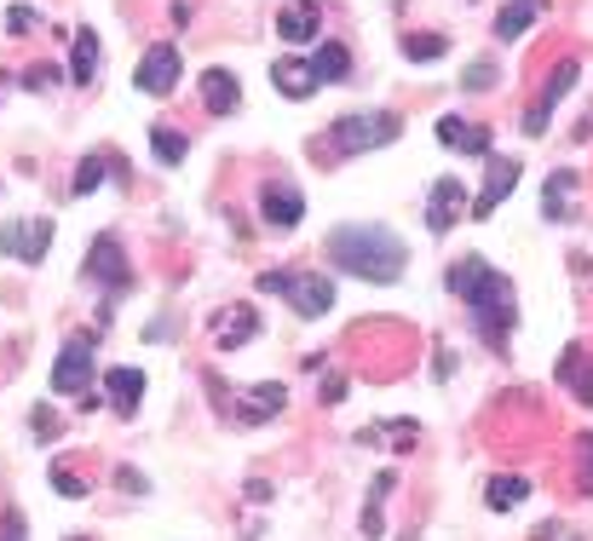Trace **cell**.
<instances>
[{
  "label": "cell",
  "instance_id": "32",
  "mask_svg": "<svg viewBox=\"0 0 593 541\" xmlns=\"http://www.w3.org/2000/svg\"><path fill=\"white\" fill-rule=\"evenodd\" d=\"M52 484H58V495H70V501L87 495V484H81V478H75L70 467H52Z\"/></svg>",
  "mask_w": 593,
  "mask_h": 541
},
{
  "label": "cell",
  "instance_id": "27",
  "mask_svg": "<svg viewBox=\"0 0 593 541\" xmlns=\"http://www.w3.org/2000/svg\"><path fill=\"white\" fill-rule=\"evenodd\" d=\"M150 150H156V162H185V133H173V127H156L150 133Z\"/></svg>",
  "mask_w": 593,
  "mask_h": 541
},
{
  "label": "cell",
  "instance_id": "26",
  "mask_svg": "<svg viewBox=\"0 0 593 541\" xmlns=\"http://www.w3.org/2000/svg\"><path fill=\"white\" fill-rule=\"evenodd\" d=\"M403 58H415V64H433V58H444L449 52V41H444V35H403Z\"/></svg>",
  "mask_w": 593,
  "mask_h": 541
},
{
  "label": "cell",
  "instance_id": "33",
  "mask_svg": "<svg viewBox=\"0 0 593 541\" xmlns=\"http://www.w3.org/2000/svg\"><path fill=\"white\" fill-rule=\"evenodd\" d=\"M317 397H323V404H346V374H323Z\"/></svg>",
  "mask_w": 593,
  "mask_h": 541
},
{
  "label": "cell",
  "instance_id": "9",
  "mask_svg": "<svg viewBox=\"0 0 593 541\" xmlns=\"http://www.w3.org/2000/svg\"><path fill=\"white\" fill-rule=\"evenodd\" d=\"M259 219L271 231H294L305 219V196L289 185V179H265V185H259Z\"/></svg>",
  "mask_w": 593,
  "mask_h": 541
},
{
  "label": "cell",
  "instance_id": "2",
  "mask_svg": "<svg viewBox=\"0 0 593 541\" xmlns=\"http://www.w3.org/2000/svg\"><path fill=\"white\" fill-rule=\"evenodd\" d=\"M323 254H329L346 276H363V283H398L403 259H409L403 236L392 225H380V219H358V225L329 231Z\"/></svg>",
  "mask_w": 593,
  "mask_h": 541
},
{
  "label": "cell",
  "instance_id": "31",
  "mask_svg": "<svg viewBox=\"0 0 593 541\" xmlns=\"http://www.w3.org/2000/svg\"><path fill=\"white\" fill-rule=\"evenodd\" d=\"M105 185V162H98V156H87V162H81V173H75V196H87V190H98Z\"/></svg>",
  "mask_w": 593,
  "mask_h": 541
},
{
  "label": "cell",
  "instance_id": "20",
  "mask_svg": "<svg viewBox=\"0 0 593 541\" xmlns=\"http://www.w3.org/2000/svg\"><path fill=\"white\" fill-rule=\"evenodd\" d=\"M570 196H577V168H554V179H547L542 190V219H570Z\"/></svg>",
  "mask_w": 593,
  "mask_h": 541
},
{
  "label": "cell",
  "instance_id": "37",
  "mask_svg": "<svg viewBox=\"0 0 593 541\" xmlns=\"http://www.w3.org/2000/svg\"><path fill=\"white\" fill-rule=\"evenodd\" d=\"M29 420H35V432H40V438H58V415H52V409H35Z\"/></svg>",
  "mask_w": 593,
  "mask_h": 541
},
{
  "label": "cell",
  "instance_id": "14",
  "mask_svg": "<svg viewBox=\"0 0 593 541\" xmlns=\"http://www.w3.org/2000/svg\"><path fill=\"white\" fill-rule=\"evenodd\" d=\"M323 29V7H317V0H294V7H282L277 12V35H282V41H312V35Z\"/></svg>",
  "mask_w": 593,
  "mask_h": 541
},
{
  "label": "cell",
  "instance_id": "13",
  "mask_svg": "<svg viewBox=\"0 0 593 541\" xmlns=\"http://www.w3.org/2000/svg\"><path fill=\"white\" fill-rule=\"evenodd\" d=\"M438 145L461 150V156H489V127L461 122V115H444V122H438Z\"/></svg>",
  "mask_w": 593,
  "mask_h": 541
},
{
  "label": "cell",
  "instance_id": "12",
  "mask_svg": "<svg viewBox=\"0 0 593 541\" xmlns=\"http://www.w3.org/2000/svg\"><path fill=\"white\" fill-rule=\"evenodd\" d=\"M133 82H138V93L168 98V93H173V82H179V47H168V41L150 47L145 58H138V75H133Z\"/></svg>",
  "mask_w": 593,
  "mask_h": 541
},
{
  "label": "cell",
  "instance_id": "28",
  "mask_svg": "<svg viewBox=\"0 0 593 541\" xmlns=\"http://www.w3.org/2000/svg\"><path fill=\"white\" fill-rule=\"evenodd\" d=\"M392 495V472H380L375 478V490H370V507H363V536H380V501Z\"/></svg>",
  "mask_w": 593,
  "mask_h": 541
},
{
  "label": "cell",
  "instance_id": "5",
  "mask_svg": "<svg viewBox=\"0 0 593 541\" xmlns=\"http://www.w3.org/2000/svg\"><path fill=\"white\" fill-rule=\"evenodd\" d=\"M52 248V219H7L0 225V254L24 259V266H40Z\"/></svg>",
  "mask_w": 593,
  "mask_h": 541
},
{
  "label": "cell",
  "instance_id": "18",
  "mask_svg": "<svg viewBox=\"0 0 593 541\" xmlns=\"http://www.w3.org/2000/svg\"><path fill=\"white\" fill-rule=\"evenodd\" d=\"M542 12H547V0H507V7L496 12V41H519Z\"/></svg>",
  "mask_w": 593,
  "mask_h": 541
},
{
  "label": "cell",
  "instance_id": "16",
  "mask_svg": "<svg viewBox=\"0 0 593 541\" xmlns=\"http://www.w3.org/2000/svg\"><path fill=\"white\" fill-rule=\"evenodd\" d=\"M282 397H289V392H282V380H259V386L237 404V420H242V427H259V420L282 415Z\"/></svg>",
  "mask_w": 593,
  "mask_h": 541
},
{
  "label": "cell",
  "instance_id": "6",
  "mask_svg": "<svg viewBox=\"0 0 593 541\" xmlns=\"http://www.w3.org/2000/svg\"><path fill=\"white\" fill-rule=\"evenodd\" d=\"M577 75H582V64H577V58H559V64L547 70L542 98L524 110V133H530V138H542V133H547V115H554V104H559V98H565L570 87H577Z\"/></svg>",
  "mask_w": 593,
  "mask_h": 541
},
{
  "label": "cell",
  "instance_id": "17",
  "mask_svg": "<svg viewBox=\"0 0 593 541\" xmlns=\"http://www.w3.org/2000/svg\"><path fill=\"white\" fill-rule=\"evenodd\" d=\"M202 104H208V115H231L242 104V87L231 70H208L202 75Z\"/></svg>",
  "mask_w": 593,
  "mask_h": 541
},
{
  "label": "cell",
  "instance_id": "3",
  "mask_svg": "<svg viewBox=\"0 0 593 541\" xmlns=\"http://www.w3.org/2000/svg\"><path fill=\"white\" fill-rule=\"evenodd\" d=\"M403 133V122L392 110H352V115H335L329 122V156H363V150H380Z\"/></svg>",
  "mask_w": 593,
  "mask_h": 541
},
{
  "label": "cell",
  "instance_id": "10",
  "mask_svg": "<svg viewBox=\"0 0 593 541\" xmlns=\"http://www.w3.org/2000/svg\"><path fill=\"white\" fill-rule=\"evenodd\" d=\"M513 185H519V162H513V156H489V162H484V190L473 196V213H467V219H489L507 196H513Z\"/></svg>",
  "mask_w": 593,
  "mask_h": 541
},
{
  "label": "cell",
  "instance_id": "1",
  "mask_svg": "<svg viewBox=\"0 0 593 541\" xmlns=\"http://www.w3.org/2000/svg\"><path fill=\"white\" fill-rule=\"evenodd\" d=\"M449 294H461L467 306V323H473V334L484 340L489 352H507V340H513V323H519V306H513V283L484 266L479 254H461L456 266H449Z\"/></svg>",
  "mask_w": 593,
  "mask_h": 541
},
{
  "label": "cell",
  "instance_id": "21",
  "mask_svg": "<svg viewBox=\"0 0 593 541\" xmlns=\"http://www.w3.org/2000/svg\"><path fill=\"white\" fill-rule=\"evenodd\" d=\"M105 392H110V404L121 415H138V397H145V374L138 369H110L105 374Z\"/></svg>",
  "mask_w": 593,
  "mask_h": 541
},
{
  "label": "cell",
  "instance_id": "19",
  "mask_svg": "<svg viewBox=\"0 0 593 541\" xmlns=\"http://www.w3.org/2000/svg\"><path fill=\"white\" fill-rule=\"evenodd\" d=\"M271 87H277L282 98H312L323 82H317V70H312V64H300V58H282V64L271 70Z\"/></svg>",
  "mask_w": 593,
  "mask_h": 541
},
{
  "label": "cell",
  "instance_id": "8",
  "mask_svg": "<svg viewBox=\"0 0 593 541\" xmlns=\"http://www.w3.org/2000/svg\"><path fill=\"white\" fill-rule=\"evenodd\" d=\"M467 208H473V196H467L461 179H456V173L438 179V185L426 190V231H433V236H449V231H456V219H461Z\"/></svg>",
  "mask_w": 593,
  "mask_h": 541
},
{
  "label": "cell",
  "instance_id": "7",
  "mask_svg": "<svg viewBox=\"0 0 593 541\" xmlns=\"http://www.w3.org/2000/svg\"><path fill=\"white\" fill-rule=\"evenodd\" d=\"M52 392L58 397H75V392H93V340L75 334L52 364Z\"/></svg>",
  "mask_w": 593,
  "mask_h": 541
},
{
  "label": "cell",
  "instance_id": "22",
  "mask_svg": "<svg viewBox=\"0 0 593 541\" xmlns=\"http://www.w3.org/2000/svg\"><path fill=\"white\" fill-rule=\"evenodd\" d=\"M312 70H317V82H352V52H346L340 41H323Z\"/></svg>",
  "mask_w": 593,
  "mask_h": 541
},
{
  "label": "cell",
  "instance_id": "35",
  "mask_svg": "<svg viewBox=\"0 0 593 541\" xmlns=\"http://www.w3.org/2000/svg\"><path fill=\"white\" fill-rule=\"evenodd\" d=\"M52 82H58V70H52V64H35V70L24 75V87H35V93H40V87H52Z\"/></svg>",
  "mask_w": 593,
  "mask_h": 541
},
{
  "label": "cell",
  "instance_id": "15",
  "mask_svg": "<svg viewBox=\"0 0 593 541\" xmlns=\"http://www.w3.org/2000/svg\"><path fill=\"white\" fill-rule=\"evenodd\" d=\"M554 380H559V386H570V392H577V404H593V357H588V346H570V352L559 357Z\"/></svg>",
  "mask_w": 593,
  "mask_h": 541
},
{
  "label": "cell",
  "instance_id": "36",
  "mask_svg": "<svg viewBox=\"0 0 593 541\" xmlns=\"http://www.w3.org/2000/svg\"><path fill=\"white\" fill-rule=\"evenodd\" d=\"M0 541H24V513H7V518H0Z\"/></svg>",
  "mask_w": 593,
  "mask_h": 541
},
{
  "label": "cell",
  "instance_id": "24",
  "mask_svg": "<svg viewBox=\"0 0 593 541\" xmlns=\"http://www.w3.org/2000/svg\"><path fill=\"white\" fill-rule=\"evenodd\" d=\"M524 495H530V484H524L519 472H501V478H489V490H484V501H489V507H496V513H507V507H519Z\"/></svg>",
  "mask_w": 593,
  "mask_h": 541
},
{
  "label": "cell",
  "instance_id": "30",
  "mask_svg": "<svg viewBox=\"0 0 593 541\" xmlns=\"http://www.w3.org/2000/svg\"><path fill=\"white\" fill-rule=\"evenodd\" d=\"M496 64H489V58H479V64H467V75H461V87L467 93H489V87H496Z\"/></svg>",
  "mask_w": 593,
  "mask_h": 541
},
{
  "label": "cell",
  "instance_id": "25",
  "mask_svg": "<svg viewBox=\"0 0 593 541\" xmlns=\"http://www.w3.org/2000/svg\"><path fill=\"white\" fill-rule=\"evenodd\" d=\"M254 334H259V317H254L249 306H242V311L231 317V323H219V352H237V346H249Z\"/></svg>",
  "mask_w": 593,
  "mask_h": 541
},
{
  "label": "cell",
  "instance_id": "34",
  "mask_svg": "<svg viewBox=\"0 0 593 541\" xmlns=\"http://www.w3.org/2000/svg\"><path fill=\"white\" fill-rule=\"evenodd\" d=\"M7 24H12V35H29V29H35V12H29V7H12Z\"/></svg>",
  "mask_w": 593,
  "mask_h": 541
},
{
  "label": "cell",
  "instance_id": "23",
  "mask_svg": "<svg viewBox=\"0 0 593 541\" xmlns=\"http://www.w3.org/2000/svg\"><path fill=\"white\" fill-rule=\"evenodd\" d=\"M93 70H98V35L93 29H75V52H70V82L87 87L93 82Z\"/></svg>",
  "mask_w": 593,
  "mask_h": 541
},
{
  "label": "cell",
  "instance_id": "29",
  "mask_svg": "<svg viewBox=\"0 0 593 541\" xmlns=\"http://www.w3.org/2000/svg\"><path fill=\"white\" fill-rule=\"evenodd\" d=\"M577 490L593 495V432L577 438Z\"/></svg>",
  "mask_w": 593,
  "mask_h": 541
},
{
  "label": "cell",
  "instance_id": "4",
  "mask_svg": "<svg viewBox=\"0 0 593 541\" xmlns=\"http://www.w3.org/2000/svg\"><path fill=\"white\" fill-rule=\"evenodd\" d=\"M259 294H282L300 317H323L335 306V283L323 271H259Z\"/></svg>",
  "mask_w": 593,
  "mask_h": 541
},
{
  "label": "cell",
  "instance_id": "11",
  "mask_svg": "<svg viewBox=\"0 0 593 541\" xmlns=\"http://www.w3.org/2000/svg\"><path fill=\"white\" fill-rule=\"evenodd\" d=\"M87 276H98V283H105V288H128L133 283V266H128V254H121V236H98V243L87 248Z\"/></svg>",
  "mask_w": 593,
  "mask_h": 541
}]
</instances>
